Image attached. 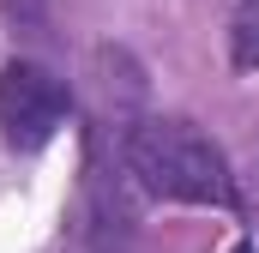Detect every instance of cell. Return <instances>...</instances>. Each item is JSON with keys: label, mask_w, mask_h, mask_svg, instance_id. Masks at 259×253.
Returning <instances> with one entry per match:
<instances>
[{"label": "cell", "mask_w": 259, "mask_h": 253, "mask_svg": "<svg viewBox=\"0 0 259 253\" xmlns=\"http://www.w3.org/2000/svg\"><path fill=\"white\" fill-rule=\"evenodd\" d=\"M127 169L139 187L157 199H181V205H217L235 211V181L223 151L181 115H151L127 133Z\"/></svg>", "instance_id": "cell-1"}, {"label": "cell", "mask_w": 259, "mask_h": 253, "mask_svg": "<svg viewBox=\"0 0 259 253\" xmlns=\"http://www.w3.org/2000/svg\"><path fill=\"white\" fill-rule=\"evenodd\" d=\"M229 61L241 72H259V0H241L229 18Z\"/></svg>", "instance_id": "cell-3"}, {"label": "cell", "mask_w": 259, "mask_h": 253, "mask_svg": "<svg viewBox=\"0 0 259 253\" xmlns=\"http://www.w3.org/2000/svg\"><path fill=\"white\" fill-rule=\"evenodd\" d=\"M66 85L55 72H42L36 61H6L0 66V139L12 151H42L66 126Z\"/></svg>", "instance_id": "cell-2"}, {"label": "cell", "mask_w": 259, "mask_h": 253, "mask_svg": "<svg viewBox=\"0 0 259 253\" xmlns=\"http://www.w3.org/2000/svg\"><path fill=\"white\" fill-rule=\"evenodd\" d=\"M235 253H253V247H247V241H241V247H235Z\"/></svg>", "instance_id": "cell-4"}]
</instances>
